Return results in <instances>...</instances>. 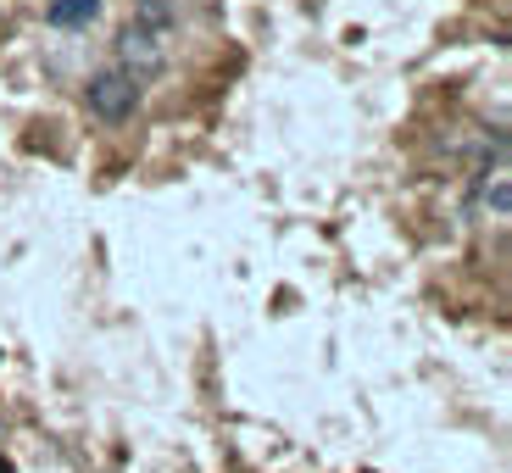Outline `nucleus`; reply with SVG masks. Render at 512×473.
Returning a JSON list of instances; mask_svg holds the SVG:
<instances>
[{
    "label": "nucleus",
    "mask_w": 512,
    "mask_h": 473,
    "mask_svg": "<svg viewBox=\"0 0 512 473\" xmlns=\"http://www.w3.org/2000/svg\"><path fill=\"white\" fill-rule=\"evenodd\" d=\"M145 101V84L140 78H128L123 67H101V73L84 84V112L101 117V123H123V117H134Z\"/></svg>",
    "instance_id": "obj_1"
},
{
    "label": "nucleus",
    "mask_w": 512,
    "mask_h": 473,
    "mask_svg": "<svg viewBox=\"0 0 512 473\" xmlns=\"http://www.w3.org/2000/svg\"><path fill=\"white\" fill-rule=\"evenodd\" d=\"M167 56H173V34H156V28H140V23H128L117 34V67L128 78H140V84L167 73Z\"/></svg>",
    "instance_id": "obj_2"
},
{
    "label": "nucleus",
    "mask_w": 512,
    "mask_h": 473,
    "mask_svg": "<svg viewBox=\"0 0 512 473\" xmlns=\"http://www.w3.org/2000/svg\"><path fill=\"white\" fill-rule=\"evenodd\" d=\"M474 212L490 223H507L512 218V179H507V151L496 156V167H485L474 184Z\"/></svg>",
    "instance_id": "obj_3"
},
{
    "label": "nucleus",
    "mask_w": 512,
    "mask_h": 473,
    "mask_svg": "<svg viewBox=\"0 0 512 473\" xmlns=\"http://www.w3.org/2000/svg\"><path fill=\"white\" fill-rule=\"evenodd\" d=\"M101 17V0H51L45 6V23L51 28H90Z\"/></svg>",
    "instance_id": "obj_4"
},
{
    "label": "nucleus",
    "mask_w": 512,
    "mask_h": 473,
    "mask_svg": "<svg viewBox=\"0 0 512 473\" xmlns=\"http://www.w3.org/2000/svg\"><path fill=\"white\" fill-rule=\"evenodd\" d=\"M134 23L156 28V34H173V28H179V6H173V0H140V6H134Z\"/></svg>",
    "instance_id": "obj_5"
}]
</instances>
